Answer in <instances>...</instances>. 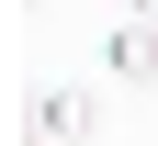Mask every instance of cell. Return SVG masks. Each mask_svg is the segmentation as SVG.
<instances>
[{
    "mask_svg": "<svg viewBox=\"0 0 158 146\" xmlns=\"http://www.w3.org/2000/svg\"><path fill=\"white\" fill-rule=\"evenodd\" d=\"M23 135H34V146H90V135H102V90H68V79H45V90L23 101Z\"/></svg>",
    "mask_w": 158,
    "mask_h": 146,
    "instance_id": "obj_1",
    "label": "cell"
},
{
    "mask_svg": "<svg viewBox=\"0 0 158 146\" xmlns=\"http://www.w3.org/2000/svg\"><path fill=\"white\" fill-rule=\"evenodd\" d=\"M102 68H113V79H158V23H147V11H135V23L102 45Z\"/></svg>",
    "mask_w": 158,
    "mask_h": 146,
    "instance_id": "obj_2",
    "label": "cell"
},
{
    "mask_svg": "<svg viewBox=\"0 0 158 146\" xmlns=\"http://www.w3.org/2000/svg\"><path fill=\"white\" fill-rule=\"evenodd\" d=\"M124 11H147V23H158V0H124Z\"/></svg>",
    "mask_w": 158,
    "mask_h": 146,
    "instance_id": "obj_3",
    "label": "cell"
}]
</instances>
